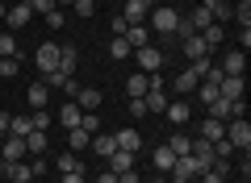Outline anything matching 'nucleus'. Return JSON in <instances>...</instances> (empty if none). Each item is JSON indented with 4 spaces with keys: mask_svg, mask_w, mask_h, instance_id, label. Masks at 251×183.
Returning a JSON list of instances; mask_svg holds the SVG:
<instances>
[{
    "mask_svg": "<svg viewBox=\"0 0 251 183\" xmlns=\"http://www.w3.org/2000/svg\"><path fill=\"white\" fill-rule=\"evenodd\" d=\"M226 142H230L239 154L251 150V125H247V117H230V121H226Z\"/></svg>",
    "mask_w": 251,
    "mask_h": 183,
    "instance_id": "1",
    "label": "nucleus"
},
{
    "mask_svg": "<svg viewBox=\"0 0 251 183\" xmlns=\"http://www.w3.org/2000/svg\"><path fill=\"white\" fill-rule=\"evenodd\" d=\"M147 21H151L147 29H159V34H168V38H172V34H176V25H180V13H176V9H168V4H155Z\"/></svg>",
    "mask_w": 251,
    "mask_h": 183,
    "instance_id": "2",
    "label": "nucleus"
},
{
    "mask_svg": "<svg viewBox=\"0 0 251 183\" xmlns=\"http://www.w3.org/2000/svg\"><path fill=\"white\" fill-rule=\"evenodd\" d=\"M21 158H29L25 138H17V133H4V142H0V163H21Z\"/></svg>",
    "mask_w": 251,
    "mask_h": 183,
    "instance_id": "3",
    "label": "nucleus"
},
{
    "mask_svg": "<svg viewBox=\"0 0 251 183\" xmlns=\"http://www.w3.org/2000/svg\"><path fill=\"white\" fill-rule=\"evenodd\" d=\"M151 9H155V0H126L122 17L130 21V25H147V17H151Z\"/></svg>",
    "mask_w": 251,
    "mask_h": 183,
    "instance_id": "4",
    "label": "nucleus"
},
{
    "mask_svg": "<svg viewBox=\"0 0 251 183\" xmlns=\"http://www.w3.org/2000/svg\"><path fill=\"white\" fill-rule=\"evenodd\" d=\"M34 62H38V71H42V75L59 71V46H54V42H42V46H38V54H34Z\"/></svg>",
    "mask_w": 251,
    "mask_h": 183,
    "instance_id": "5",
    "label": "nucleus"
},
{
    "mask_svg": "<svg viewBox=\"0 0 251 183\" xmlns=\"http://www.w3.org/2000/svg\"><path fill=\"white\" fill-rule=\"evenodd\" d=\"M134 59H138V71H143V75H151V71L163 67V50L159 46H143V50H134Z\"/></svg>",
    "mask_w": 251,
    "mask_h": 183,
    "instance_id": "6",
    "label": "nucleus"
},
{
    "mask_svg": "<svg viewBox=\"0 0 251 183\" xmlns=\"http://www.w3.org/2000/svg\"><path fill=\"white\" fill-rule=\"evenodd\" d=\"M201 171H205V166H201L193 154H184V158H176V163H172V175H176V179H188V183L201 179Z\"/></svg>",
    "mask_w": 251,
    "mask_h": 183,
    "instance_id": "7",
    "label": "nucleus"
},
{
    "mask_svg": "<svg viewBox=\"0 0 251 183\" xmlns=\"http://www.w3.org/2000/svg\"><path fill=\"white\" fill-rule=\"evenodd\" d=\"M218 96H222V100H243V96H247V83H243V75H222V83H218Z\"/></svg>",
    "mask_w": 251,
    "mask_h": 183,
    "instance_id": "8",
    "label": "nucleus"
},
{
    "mask_svg": "<svg viewBox=\"0 0 251 183\" xmlns=\"http://www.w3.org/2000/svg\"><path fill=\"white\" fill-rule=\"evenodd\" d=\"M163 117H168L172 125H188V117H193V104H188V100H168Z\"/></svg>",
    "mask_w": 251,
    "mask_h": 183,
    "instance_id": "9",
    "label": "nucleus"
},
{
    "mask_svg": "<svg viewBox=\"0 0 251 183\" xmlns=\"http://www.w3.org/2000/svg\"><path fill=\"white\" fill-rule=\"evenodd\" d=\"M29 17H34V9H29L25 0H17L9 13H4V21H9V29H21V25H29Z\"/></svg>",
    "mask_w": 251,
    "mask_h": 183,
    "instance_id": "10",
    "label": "nucleus"
},
{
    "mask_svg": "<svg viewBox=\"0 0 251 183\" xmlns=\"http://www.w3.org/2000/svg\"><path fill=\"white\" fill-rule=\"evenodd\" d=\"M0 171H4V179H9V183H29V179H34L29 163H0Z\"/></svg>",
    "mask_w": 251,
    "mask_h": 183,
    "instance_id": "11",
    "label": "nucleus"
},
{
    "mask_svg": "<svg viewBox=\"0 0 251 183\" xmlns=\"http://www.w3.org/2000/svg\"><path fill=\"white\" fill-rule=\"evenodd\" d=\"M100 100H105V96H100V87H80V92H75V104H80L84 113H97Z\"/></svg>",
    "mask_w": 251,
    "mask_h": 183,
    "instance_id": "12",
    "label": "nucleus"
},
{
    "mask_svg": "<svg viewBox=\"0 0 251 183\" xmlns=\"http://www.w3.org/2000/svg\"><path fill=\"white\" fill-rule=\"evenodd\" d=\"M180 46H184V59L193 62V59H209V46L201 42V34H193V38H180Z\"/></svg>",
    "mask_w": 251,
    "mask_h": 183,
    "instance_id": "13",
    "label": "nucleus"
},
{
    "mask_svg": "<svg viewBox=\"0 0 251 183\" xmlns=\"http://www.w3.org/2000/svg\"><path fill=\"white\" fill-rule=\"evenodd\" d=\"M243 67H247V50H230L218 71H222V75H243Z\"/></svg>",
    "mask_w": 251,
    "mask_h": 183,
    "instance_id": "14",
    "label": "nucleus"
},
{
    "mask_svg": "<svg viewBox=\"0 0 251 183\" xmlns=\"http://www.w3.org/2000/svg\"><path fill=\"white\" fill-rule=\"evenodd\" d=\"M172 163H176V154L168 150V142L155 146V154H151V166H155V171H159V175H172Z\"/></svg>",
    "mask_w": 251,
    "mask_h": 183,
    "instance_id": "15",
    "label": "nucleus"
},
{
    "mask_svg": "<svg viewBox=\"0 0 251 183\" xmlns=\"http://www.w3.org/2000/svg\"><path fill=\"white\" fill-rule=\"evenodd\" d=\"M75 62H80V50H75V46H59V71L67 79L75 75Z\"/></svg>",
    "mask_w": 251,
    "mask_h": 183,
    "instance_id": "16",
    "label": "nucleus"
},
{
    "mask_svg": "<svg viewBox=\"0 0 251 183\" xmlns=\"http://www.w3.org/2000/svg\"><path fill=\"white\" fill-rule=\"evenodd\" d=\"M126 42H130V50H143V46H151V29L147 25H130L126 29Z\"/></svg>",
    "mask_w": 251,
    "mask_h": 183,
    "instance_id": "17",
    "label": "nucleus"
},
{
    "mask_svg": "<svg viewBox=\"0 0 251 183\" xmlns=\"http://www.w3.org/2000/svg\"><path fill=\"white\" fill-rule=\"evenodd\" d=\"M134 158H138V154H130V150H113V154H109V171H113V175L130 171V166H134Z\"/></svg>",
    "mask_w": 251,
    "mask_h": 183,
    "instance_id": "18",
    "label": "nucleus"
},
{
    "mask_svg": "<svg viewBox=\"0 0 251 183\" xmlns=\"http://www.w3.org/2000/svg\"><path fill=\"white\" fill-rule=\"evenodd\" d=\"M88 146L97 150L100 158H109V154L117 150V138H113V133H92V142H88Z\"/></svg>",
    "mask_w": 251,
    "mask_h": 183,
    "instance_id": "19",
    "label": "nucleus"
},
{
    "mask_svg": "<svg viewBox=\"0 0 251 183\" xmlns=\"http://www.w3.org/2000/svg\"><path fill=\"white\" fill-rule=\"evenodd\" d=\"M197 138H205V142H222V138H226V121H214V117H205V125H201Z\"/></svg>",
    "mask_w": 251,
    "mask_h": 183,
    "instance_id": "20",
    "label": "nucleus"
},
{
    "mask_svg": "<svg viewBox=\"0 0 251 183\" xmlns=\"http://www.w3.org/2000/svg\"><path fill=\"white\" fill-rule=\"evenodd\" d=\"M80 117H84V108L75 104V100H67V104L59 108V121L67 125V129H75V125H80Z\"/></svg>",
    "mask_w": 251,
    "mask_h": 183,
    "instance_id": "21",
    "label": "nucleus"
},
{
    "mask_svg": "<svg viewBox=\"0 0 251 183\" xmlns=\"http://www.w3.org/2000/svg\"><path fill=\"white\" fill-rule=\"evenodd\" d=\"M113 138H117V150H130V154H138V146H143L138 129H122V133H113Z\"/></svg>",
    "mask_w": 251,
    "mask_h": 183,
    "instance_id": "22",
    "label": "nucleus"
},
{
    "mask_svg": "<svg viewBox=\"0 0 251 183\" xmlns=\"http://www.w3.org/2000/svg\"><path fill=\"white\" fill-rule=\"evenodd\" d=\"M201 42H205V46H209V50H218V46H222V42H226V29H222V25H218V21H214V25H205V29H201Z\"/></svg>",
    "mask_w": 251,
    "mask_h": 183,
    "instance_id": "23",
    "label": "nucleus"
},
{
    "mask_svg": "<svg viewBox=\"0 0 251 183\" xmlns=\"http://www.w3.org/2000/svg\"><path fill=\"white\" fill-rule=\"evenodd\" d=\"M188 146H193V138H188V133H180V129L168 138V150H172L176 158H184V154H188Z\"/></svg>",
    "mask_w": 251,
    "mask_h": 183,
    "instance_id": "24",
    "label": "nucleus"
},
{
    "mask_svg": "<svg viewBox=\"0 0 251 183\" xmlns=\"http://www.w3.org/2000/svg\"><path fill=\"white\" fill-rule=\"evenodd\" d=\"M54 163H59V171H63V175H72V171H75V175H84V163L72 154V150H67V154H59Z\"/></svg>",
    "mask_w": 251,
    "mask_h": 183,
    "instance_id": "25",
    "label": "nucleus"
},
{
    "mask_svg": "<svg viewBox=\"0 0 251 183\" xmlns=\"http://www.w3.org/2000/svg\"><path fill=\"white\" fill-rule=\"evenodd\" d=\"M25 150H29V154H46V129L25 133Z\"/></svg>",
    "mask_w": 251,
    "mask_h": 183,
    "instance_id": "26",
    "label": "nucleus"
},
{
    "mask_svg": "<svg viewBox=\"0 0 251 183\" xmlns=\"http://www.w3.org/2000/svg\"><path fill=\"white\" fill-rule=\"evenodd\" d=\"M188 25H193V34H201V29H205V25H214V17H209V13L205 9H193V13H188Z\"/></svg>",
    "mask_w": 251,
    "mask_h": 183,
    "instance_id": "27",
    "label": "nucleus"
},
{
    "mask_svg": "<svg viewBox=\"0 0 251 183\" xmlns=\"http://www.w3.org/2000/svg\"><path fill=\"white\" fill-rule=\"evenodd\" d=\"M143 104H147V113H163L168 108V92H147Z\"/></svg>",
    "mask_w": 251,
    "mask_h": 183,
    "instance_id": "28",
    "label": "nucleus"
},
{
    "mask_svg": "<svg viewBox=\"0 0 251 183\" xmlns=\"http://www.w3.org/2000/svg\"><path fill=\"white\" fill-rule=\"evenodd\" d=\"M67 142H72V154H80V150H88V142H92V138L80 129V125H75V129H67Z\"/></svg>",
    "mask_w": 251,
    "mask_h": 183,
    "instance_id": "29",
    "label": "nucleus"
},
{
    "mask_svg": "<svg viewBox=\"0 0 251 183\" xmlns=\"http://www.w3.org/2000/svg\"><path fill=\"white\" fill-rule=\"evenodd\" d=\"M197 83H201V79H197V71H193V67H188V71H180V75H176V92H193Z\"/></svg>",
    "mask_w": 251,
    "mask_h": 183,
    "instance_id": "30",
    "label": "nucleus"
},
{
    "mask_svg": "<svg viewBox=\"0 0 251 183\" xmlns=\"http://www.w3.org/2000/svg\"><path fill=\"white\" fill-rule=\"evenodd\" d=\"M46 96H50V87L34 83V87H29V108H46Z\"/></svg>",
    "mask_w": 251,
    "mask_h": 183,
    "instance_id": "31",
    "label": "nucleus"
},
{
    "mask_svg": "<svg viewBox=\"0 0 251 183\" xmlns=\"http://www.w3.org/2000/svg\"><path fill=\"white\" fill-rule=\"evenodd\" d=\"M126 92H130V96H147V75H143V71L126 79Z\"/></svg>",
    "mask_w": 251,
    "mask_h": 183,
    "instance_id": "32",
    "label": "nucleus"
},
{
    "mask_svg": "<svg viewBox=\"0 0 251 183\" xmlns=\"http://www.w3.org/2000/svg\"><path fill=\"white\" fill-rule=\"evenodd\" d=\"M193 92H197V100H201V104H214V100H218V87H214V83H205V79H201V83L193 87Z\"/></svg>",
    "mask_w": 251,
    "mask_h": 183,
    "instance_id": "33",
    "label": "nucleus"
},
{
    "mask_svg": "<svg viewBox=\"0 0 251 183\" xmlns=\"http://www.w3.org/2000/svg\"><path fill=\"white\" fill-rule=\"evenodd\" d=\"M130 42H126V38H113V42H109V59H130Z\"/></svg>",
    "mask_w": 251,
    "mask_h": 183,
    "instance_id": "34",
    "label": "nucleus"
},
{
    "mask_svg": "<svg viewBox=\"0 0 251 183\" xmlns=\"http://www.w3.org/2000/svg\"><path fill=\"white\" fill-rule=\"evenodd\" d=\"M9 133H17V138H25V133H34V121H29V113H25V117H13Z\"/></svg>",
    "mask_w": 251,
    "mask_h": 183,
    "instance_id": "35",
    "label": "nucleus"
},
{
    "mask_svg": "<svg viewBox=\"0 0 251 183\" xmlns=\"http://www.w3.org/2000/svg\"><path fill=\"white\" fill-rule=\"evenodd\" d=\"M80 129L88 133V138H92V133H100V117H97V113H84V117H80Z\"/></svg>",
    "mask_w": 251,
    "mask_h": 183,
    "instance_id": "36",
    "label": "nucleus"
},
{
    "mask_svg": "<svg viewBox=\"0 0 251 183\" xmlns=\"http://www.w3.org/2000/svg\"><path fill=\"white\" fill-rule=\"evenodd\" d=\"M234 154H239V150H234L226 138H222V142H214V163H218V158H234Z\"/></svg>",
    "mask_w": 251,
    "mask_h": 183,
    "instance_id": "37",
    "label": "nucleus"
},
{
    "mask_svg": "<svg viewBox=\"0 0 251 183\" xmlns=\"http://www.w3.org/2000/svg\"><path fill=\"white\" fill-rule=\"evenodd\" d=\"M13 75H17V59L0 54V79H13Z\"/></svg>",
    "mask_w": 251,
    "mask_h": 183,
    "instance_id": "38",
    "label": "nucleus"
},
{
    "mask_svg": "<svg viewBox=\"0 0 251 183\" xmlns=\"http://www.w3.org/2000/svg\"><path fill=\"white\" fill-rule=\"evenodd\" d=\"M0 54L17 59V38H13V34H0Z\"/></svg>",
    "mask_w": 251,
    "mask_h": 183,
    "instance_id": "39",
    "label": "nucleus"
},
{
    "mask_svg": "<svg viewBox=\"0 0 251 183\" xmlns=\"http://www.w3.org/2000/svg\"><path fill=\"white\" fill-rule=\"evenodd\" d=\"M29 121H34V129H46L50 125V113L46 108H29Z\"/></svg>",
    "mask_w": 251,
    "mask_h": 183,
    "instance_id": "40",
    "label": "nucleus"
},
{
    "mask_svg": "<svg viewBox=\"0 0 251 183\" xmlns=\"http://www.w3.org/2000/svg\"><path fill=\"white\" fill-rule=\"evenodd\" d=\"M75 4V17H92L97 13V0H72Z\"/></svg>",
    "mask_w": 251,
    "mask_h": 183,
    "instance_id": "41",
    "label": "nucleus"
},
{
    "mask_svg": "<svg viewBox=\"0 0 251 183\" xmlns=\"http://www.w3.org/2000/svg\"><path fill=\"white\" fill-rule=\"evenodd\" d=\"M25 4H29V9H34V13H42V17H46V13H50V9H59L54 0H25Z\"/></svg>",
    "mask_w": 251,
    "mask_h": 183,
    "instance_id": "42",
    "label": "nucleus"
},
{
    "mask_svg": "<svg viewBox=\"0 0 251 183\" xmlns=\"http://www.w3.org/2000/svg\"><path fill=\"white\" fill-rule=\"evenodd\" d=\"M42 83L46 87H63V83H67V75H63V71H50V75H42Z\"/></svg>",
    "mask_w": 251,
    "mask_h": 183,
    "instance_id": "43",
    "label": "nucleus"
},
{
    "mask_svg": "<svg viewBox=\"0 0 251 183\" xmlns=\"http://www.w3.org/2000/svg\"><path fill=\"white\" fill-rule=\"evenodd\" d=\"M63 21H67V17H63V9H50V13H46V25H50V29H63Z\"/></svg>",
    "mask_w": 251,
    "mask_h": 183,
    "instance_id": "44",
    "label": "nucleus"
},
{
    "mask_svg": "<svg viewBox=\"0 0 251 183\" xmlns=\"http://www.w3.org/2000/svg\"><path fill=\"white\" fill-rule=\"evenodd\" d=\"M109 29H113V38H126V29H130V21H126V17H113V21H109Z\"/></svg>",
    "mask_w": 251,
    "mask_h": 183,
    "instance_id": "45",
    "label": "nucleus"
},
{
    "mask_svg": "<svg viewBox=\"0 0 251 183\" xmlns=\"http://www.w3.org/2000/svg\"><path fill=\"white\" fill-rule=\"evenodd\" d=\"M130 117H147V104H143V96H130Z\"/></svg>",
    "mask_w": 251,
    "mask_h": 183,
    "instance_id": "46",
    "label": "nucleus"
},
{
    "mask_svg": "<svg viewBox=\"0 0 251 183\" xmlns=\"http://www.w3.org/2000/svg\"><path fill=\"white\" fill-rule=\"evenodd\" d=\"M29 171H34V179H38V175H46V158H42V154H34V163H29Z\"/></svg>",
    "mask_w": 251,
    "mask_h": 183,
    "instance_id": "47",
    "label": "nucleus"
},
{
    "mask_svg": "<svg viewBox=\"0 0 251 183\" xmlns=\"http://www.w3.org/2000/svg\"><path fill=\"white\" fill-rule=\"evenodd\" d=\"M205 83H214V87H218V83H222V71H218V67H209V71H205Z\"/></svg>",
    "mask_w": 251,
    "mask_h": 183,
    "instance_id": "48",
    "label": "nucleus"
},
{
    "mask_svg": "<svg viewBox=\"0 0 251 183\" xmlns=\"http://www.w3.org/2000/svg\"><path fill=\"white\" fill-rule=\"evenodd\" d=\"M239 42H243L239 50H247V46H251V29H247V25H239Z\"/></svg>",
    "mask_w": 251,
    "mask_h": 183,
    "instance_id": "49",
    "label": "nucleus"
},
{
    "mask_svg": "<svg viewBox=\"0 0 251 183\" xmlns=\"http://www.w3.org/2000/svg\"><path fill=\"white\" fill-rule=\"evenodd\" d=\"M117 183H138V175H134V166H130V171H122V175H117Z\"/></svg>",
    "mask_w": 251,
    "mask_h": 183,
    "instance_id": "50",
    "label": "nucleus"
},
{
    "mask_svg": "<svg viewBox=\"0 0 251 183\" xmlns=\"http://www.w3.org/2000/svg\"><path fill=\"white\" fill-rule=\"evenodd\" d=\"M97 183H117V175H113V171H109V166H105V171L97 175Z\"/></svg>",
    "mask_w": 251,
    "mask_h": 183,
    "instance_id": "51",
    "label": "nucleus"
},
{
    "mask_svg": "<svg viewBox=\"0 0 251 183\" xmlns=\"http://www.w3.org/2000/svg\"><path fill=\"white\" fill-rule=\"evenodd\" d=\"M9 125H13V117H9V113H0V133H9Z\"/></svg>",
    "mask_w": 251,
    "mask_h": 183,
    "instance_id": "52",
    "label": "nucleus"
},
{
    "mask_svg": "<svg viewBox=\"0 0 251 183\" xmlns=\"http://www.w3.org/2000/svg\"><path fill=\"white\" fill-rule=\"evenodd\" d=\"M63 183H84V175H75V171H72V175H63Z\"/></svg>",
    "mask_w": 251,
    "mask_h": 183,
    "instance_id": "53",
    "label": "nucleus"
},
{
    "mask_svg": "<svg viewBox=\"0 0 251 183\" xmlns=\"http://www.w3.org/2000/svg\"><path fill=\"white\" fill-rule=\"evenodd\" d=\"M4 13H9V9H4V0H0V21H4Z\"/></svg>",
    "mask_w": 251,
    "mask_h": 183,
    "instance_id": "54",
    "label": "nucleus"
},
{
    "mask_svg": "<svg viewBox=\"0 0 251 183\" xmlns=\"http://www.w3.org/2000/svg\"><path fill=\"white\" fill-rule=\"evenodd\" d=\"M168 183H188V179H176V175H172V179H168Z\"/></svg>",
    "mask_w": 251,
    "mask_h": 183,
    "instance_id": "55",
    "label": "nucleus"
},
{
    "mask_svg": "<svg viewBox=\"0 0 251 183\" xmlns=\"http://www.w3.org/2000/svg\"><path fill=\"white\" fill-rule=\"evenodd\" d=\"M54 4H59V9H63V4H72V0H54Z\"/></svg>",
    "mask_w": 251,
    "mask_h": 183,
    "instance_id": "56",
    "label": "nucleus"
},
{
    "mask_svg": "<svg viewBox=\"0 0 251 183\" xmlns=\"http://www.w3.org/2000/svg\"><path fill=\"white\" fill-rule=\"evenodd\" d=\"M151 183H168V179H163V175H159V179H151Z\"/></svg>",
    "mask_w": 251,
    "mask_h": 183,
    "instance_id": "57",
    "label": "nucleus"
},
{
    "mask_svg": "<svg viewBox=\"0 0 251 183\" xmlns=\"http://www.w3.org/2000/svg\"><path fill=\"white\" fill-rule=\"evenodd\" d=\"M0 142H4V133H0Z\"/></svg>",
    "mask_w": 251,
    "mask_h": 183,
    "instance_id": "58",
    "label": "nucleus"
},
{
    "mask_svg": "<svg viewBox=\"0 0 251 183\" xmlns=\"http://www.w3.org/2000/svg\"><path fill=\"white\" fill-rule=\"evenodd\" d=\"M226 4H234V0H226Z\"/></svg>",
    "mask_w": 251,
    "mask_h": 183,
    "instance_id": "59",
    "label": "nucleus"
}]
</instances>
